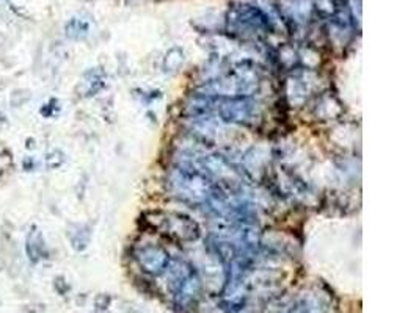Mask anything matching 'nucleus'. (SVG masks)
<instances>
[{"label":"nucleus","mask_w":419,"mask_h":313,"mask_svg":"<svg viewBox=\"0 0 419 313\" xmlns=\"http://www.w3.org/2000/svg\"><path fill=\"white\" fill-rule=\"evenodd\" d=\"M145 221L148 227L176 243H192L200 238V226L187 214L177 212H150Z\"/></svg>","instance_id":"obj_1"},{"label":"nucleus","mask_w":419,"mask_h":313,"mask_svg":"<svg viewBox=\"0 0 419 313\" xmlns=\"http://www.w3.org/2000/svg\"><path fill=\"white\" fill-rule=\"evenodd\" d=\"M171 187L176 196L190 204H201L214 198V187L206 174L192 168H177L171 177Z\"/></svg>","instance_id":"obj_2"},{"label":"nucleus","mask_w":419,"mask_h":313,"mask_svg":"<svg viewBox=\"0 0 419 313\" xmlns=\"http://www.w3.org/2000/svg\"><path fill=\"white\" fill-rule=\"evenodd\" d=\"M171 291L177 307L192 309L201 294V280L193 268L186 262H176L171 267Z\"/></svg>","instance_id":"obj_3"},{"label":"nucleus","mask_w":419,"mask_h":313,"mask_svg":"<svg viewBox=\"0 0 419 313\" xmlns=\"http://www.w3.org/2000/svg\"><path fill=\"white\" fill-rule=\"evenodd\" d=\"M135 260L145 273L151 276L162 274L170 265V254L156 244H146L135 251Z\"/></svg>","instance_id":"obj_4"},{"label":"nucleus","mask_w":419,"mask_h":313,"mask_svg":"<svg viewBox=\"0 0 419 313\" xmlns=\"http://www.w3.org/2000/svg\"><path fill=\"white\" fill-rule=\"evenodd\" d=\"M255 105L251 103L246 97L237 96V97H230L220 103L219 113L221 118L228 122H248L251 116H253Z\"/></svg>","instance_id":"obj_5"},{"label":"nucleus","mask_w":419,"mask_h":313,"mask_svg":"<svg viewBox=\"0 0 419 313\" xmlns=\"http://www.w3.org/2000/svg\"><path fill=\"white\" fill-rule=\"evenodd\" d=\"M26 251L27 255L30 257L32 262H38L42 255V251H45V240H42L41 232L33 227L32 232L29 233L27 237V243H26Z\"/></svg>","instance_id":"obj_6"},{"label":"nucleus","mask_w":419,"mask_h":313,"mask_svg":"<svg viewBox=\"0 0 419 313\" xmlns=\"http://www.w3.org/2000/svg\"><path fill=\"white\" fill-rule=\"evenodd\" d=\"M291 313H313L311 309H306V305H301V307H297V309L292 310Z\"/></svg>","instance_id":"obj_7"}]
</instances>
